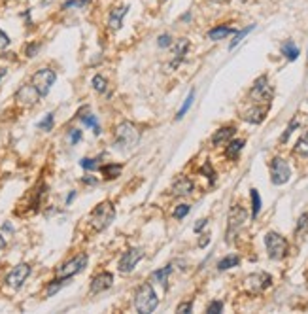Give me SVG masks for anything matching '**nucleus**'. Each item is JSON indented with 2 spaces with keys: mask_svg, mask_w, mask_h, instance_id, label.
I'll list each match as a JSON object with an SVG mask.
<instances>
[{
  "mask_svg": "<svg viewBox=\"0 0 308 314\" xmlns=\"http://www.w3.org/2000/svg\"><path fill=\"white\" fill-rule=\"evenodd\" d=\"M114 220H116V206L110 201L98 203L89 214V224L95 231H104Z\"/></svg>",
  "mask_w": 308,
  "mask_h": 314,
  "instance_id": "obj_1",
  "label": "nucleus"
},
{
  "mask_svg": "<svg viewBox=\"0 0 308 314\" xmlns=\"http://www.w3.org/2000/svg\"><path fill=\"white\" fill-rule=\"evenodd\" d=\"M157 305H159V297H157V293L153 290V286L149 282H144L136 290V293H134V307H136V311L140 314H149L157 309Z\"/></svg>",
  "mask_w": 308,
  "mask_h": 314,
  "instance_id": "obj_2",
  "label": "nucleus"
},
{
  "mask_svg": "<svg viewBox=\"0 0 308 314\" xmlns=\"http://www.w3.org/2000/svg\"><path fill=\"white\" fill-rule=\"evenodd\" d=\"M265 246L266 252H268V258L274 261H280L287 256L289 242L286 240V237H282L276 231H268L265 235Z\"/></svg>",
  "mask_w": 308,
  "mask_h": 314,
  "instance_id": "obj_3",
  "label": "nucleus"
},
{
  "mask_svg": "<svg viewBox=\"0 0 308 314\" xmlns=\"http://www.w3.org/2000/svg\"><path fill=\"white\" fill-rule=\"evenodd\" d=\"M116 142L123 148H134L140 140V131L131 123V121H121L114 129Z\"/></svg>",
  "mask_w": 308,
  "mask_h": 314,
  "instance_id": "obj_4",
  "label": "nucleus"
},
{
  "mask_svg": "<svg viewBox=\"0 0 308 314\" xmlns=\"http://www.w3.org/2000/svg\"><path fill=\"white\" fill-rule=\"evenodd\" d=\"M87 261H89V256H87L85 252L78 254L76 258H72L70 261H64L63 265H59V267L55 269V278H66V280L72 278L78 272L84 271Z\"/></svg>",
  "mask_w": 308,
  "mask_h": 314,
  "instance_id": "obj_5",
  "label": "nucleus"
},
{
  "mask_svg": "<svg viewBox=\"0 0 308 314\" xmlns=\"http://www.w3.org/2000/svg\"><path fill=\"white\" fill-rule=\"evenodd\" d=\"M272 95H274V91H272V86L268 84L266 76L257 78L250 89V100L255 104H268L272 100Z\"/></svg>",
  "mask_w": 308,
  "mask_h": 314,
  "instance_id": "obj_6",
  "label": "nucleus"
},
{
  "mask_svg": "<svg viewBox=\"0 0 308 314\" xmlns=\"http://www.w3.org/2000/svg\"><path fill=\"white\" fill-rule=\"evenodd\" d=\"M248 220L246 208L240 205H233L229 210V224H227V242H233V237L242 229Z\"/></svg>",
  "mask_w": 308,
  "mask_h": 314,
  "instance_id": "obj_7",
  "label": "nucleus"
},
{
  "mask_svg": "<svg viewBox=\"0 0 308 314\" xmlns=\"http://www.w3.org/2000/svg\"><path fill=\"white\" fill-rule=\"evenodd\" d=\"M55 80H57L55 70H51V68H40V70L32 76V86L38 91L40 97H45V95L49 93V89L53 87Z\"/></svg>",
  "mask_w": 308,
  "mask_h": 314,
  "instance_id": "obj_8",
  "label": "nucleus"
},
{
  "mask_svg": "<svg viewBox=\"0 0 308 314\" xmlns=\"http://www.w3.org/2000/svg\"><path fill=\"white\" fill-rule=\"evenodd\" d=\"M291 178V169L284 157H274L270 161V182L274 185H284Z\"/></svg>",
  "mask_w": 308,
  "mask_h": 314,
  "instance_id": "obj_9",
  "label": "nucleus"
},
{
  "mask_svg": "<svg viewBox=\"0 0 308 314\" xmlns=\"http://www.w3.org/2000/svg\"><path fill=\"white\" fill-rule=\"evenodd\" d=\"M270 286H272V276L268 272H254L244 280L246 292L250 293H261Z\"/></svg>",
  "mask_w": 308,
  "mask_h": 314,
  "instance_id": "obj_10",
  "label": "nucleus"
},
{
  "mask_svg": "<svg viewBox=\"0 0 308 314\" xmlns=\"http://www.w3.org/2000/svg\"><path fill=\"white\" fill-rule=\"evenodd\" d=\"M29 274H31V265L29 263H19V265H15L10 272H8V276H6V284L13 288V290H19L25 280L29 278Z\"/></svg>",
  "mask_w": 308,
  "mask_h": 314,
  "instance_id": "obj_11",
  "label": "nucleus"
},
{
  "mask_svg": "<svg viewBox=\"0 0 308 314\" xmlns=\"http://www.w3.org/2000/svg\"><path fill=\"white\" fill-rule=\"evenodd\" d=\"M144 258V250L142 248H129L121 258H119V263H117V269L119 272H123V274H127L131 272L134 267H136V263Z\"/></svg>",
  "mask_w": 308,
  "mask_h": 314,
  "instance_id": "obj_12",
  "label": "nucleus"
},
{
  "mask_svg": "<svg viewBox=\"0 0 308 314\" xmlns=\"http://www.w3.org/2000/svg\"><path fill=\"white\" fill-rule=\"evenodd\" d=\"M266 112H268V104H255L250 110H246L240 118L248 121V123H252V125H259V123L265 121Z\"/></svg>",
  "mask_w": 308,
  "mask_h": 314,
  "instance_id": "obj_13",
  "label": "nucleus"
},
{
  "mask_svg": "<svg viewBox=\"0 0 308 314\" xmlns=\"http://www.w3.org/2000/svg\"><path fill=\"white\" fill-rule=\"evenodd\" d=\"M114 286V274L112 272H100V274H96L95 278L91 280V293H102L110 290Z\"/></svg>",
  "mask_w": 308,
  "mask_h": 314,
  "instance_id": "obj_14",
  "label": "nucleus"
},
{
  "mask_svg": "<svg viewBox=\"0 0 308 314\" xmlns=\"http://www.w3.org/2000/svg\"><path fill=\"white\" fill-rule=\"evenodd\" d=\"M193 189H195V184H193L191 180H189L187 176H180V178H176V182L172 184L170 193L174 197H187L193 193Z\"/></svg>",
  "mask_w": 308,
  "mask_h": 314,
  "instance_id": "obj_15",
  "label": "nucleus"
},
{
  "mask_svg": "<svg viewBox=\"0 0 308 314\" xmlns=\"http://www.w3.org/2000/svg\"><path fill=\"white\" fill-rule=\"evenodd\" d=\"M127 11H129V4H123V6L114 8V10L110 11V17H108V27H110V31L117 33V31L123 27V17L127 15Z\"/></svg>",
  "mask_w": 308,
  "mask_h": 314,
  "instance_id": "obj_16",
  "label": "nucleus"
},
{
  "mask_svg": "<svg viewBox=\"0 0 308 314\" xmlns=\"http://www.w3.org/2000/svg\"><path fill=\"white\" fill-rule=\"evenodd\" d=\"M15 98L21 102V104H25V106H32V104H36L38 102V98H40V95H38V91L34 89V86H23L19 91H17V95H15Z\"/></svg>",
  "mask_w": 308,
  "mask_h": 314,
  "instance_id": "obj_17",
  "label": "nucleus"
},
{
  "mask_svg": "<svg viewBox=\"0 0 308 314\" xmlns=\"http://www.w3.org/2000/svg\"><path fill=\"white\" fill-rule=\"evenodd\" d=\"M234 133H236V127H234V125H225V127H221V129H218L214 133L212 144L214 146H223V144H227V142L233 138Z\"/></svg>",
  "mask_w": 308,
  "mask_h": 314,
  "instance_id": "obj_18",
  "label": "nucleus"
},
{
  "mask_svg": "<svg viewBox=\"0 0 308 314\" xmlns=\"http://www.w3.org/2000/svg\"><path fill=\"white\" fill-rule=\"evenodd\" d=\"M246 142L242 138H236V140H229L227 142V148H225V157L227 159H236L238 157V153L242 152V148H244Z\"/></svg>",
  "mask_w": 308,
  "mask_h": 314,
  "instance_id": "obj_19",
  "label": "nucleus"
},
{
  "mask_svg": "<svg viewBox=\"0 0 308 314\" xmlns=\"http://www.w3.org/2000/svg\"><path fill=\"white\" fill-rule=\"evenodd\" d=\"M98 169H100V173H102V176H104L106 180H114V178L121 176V173H123V165H116V163L102 165V167H98Z\"/></svg>",
  "mask_w": 308,
  "mask_h": 314,
  "instance_id": "obj_20",
  "label": "nucleus"
},
{
  "mask_svg": "<svg viewBox=\"0 0 308 314\" xmlns=\"http://www.w3.org/2000/svg\"><path fill=\"white\" fill-rule=\"evenodd\" d=\"M187 47H189V42H187L185 38H181V40H178V42H176L174 59H172V63H170V66H172V68H174V66H178L181 63V59H183V55H185V51H187Z\"/></svg>",
  "mask_w": 308,
  "mask_h": 314,
  "instance_id": "obj_21",
  "label": "nucleus"
},
{
  "mask_svg": "<svg viewBox=\"0 0 308 314\" xmlns=\"http://www.w3.org/2000/svg\"><path fill=\"white\" fill-rule=\"evenodd\" d=\"M170 272H172V265H165L163 269H159V271H155L153 274H151V280L159 282L161 286H165V288H167V282H169Z\"/></svg>",
  "mask_w": 308,
  "mask_h": 314,
  "instance_id": "obj_22",
  "label": "nucleus"
},
{
  "mask_svg": "<svg viewBox=\"0 0 308 314\" xmlns=\"http://www.w3.org/2000/svg\"><path fill=\"white\" fill-rule=\"evenodd\" d=\"M234 31L231 27H216L212 31H208V38L214 40V42H218V40H223L225 36H229V34H233Z\"/></svg>",
  "mask_w": 308,
  "mask_h": 314,
  "instance_id": "obj_23",
  "label": "nucleus"
},
{
  "mask_svg": "<svg viewBox=\"0 0 308 314\" xmlns=\"http://www.w3.org/2000/svg\"><path fill=\"white\" fill-rule=\"evenodd\" d=\"M282 53L286 55L287 61H297V57L301 55V51H299V47L291 42V40H287V42L282 45Z\"/></svg>",
  "mask_w": 308,
  "mask_h": 314,
  "instance_id": "obj_24",
  "label": "nucleus"
},
{
  "mask_svg": "<svg viewBox=\"0 0 308 314\" xmlns=\"http://www.w3.org/2000/svg\"><path fill=\"white\" fill-rule=\"evenodd\" d=\"M240 263V258L238 256H227L223 260L218 263V271H227V269H233Z\"/></svg>",
  "mask_w": 308,
  "mask_h": 314,
  "instance_id": "obj_25",
  "label": "nucleus"
},
{
  "mask_svg": "<svg viewBox=\"0 0 308 314\" xmlns=\"http://www.w3.org/2000/svg\"><path fill=\"white\" fill-rule=\"evenodd\" d=\"M250 199H252V218H257V214L261 212V197L257 189H250Z\"/></svg>",
  "mask_w": 308,
  "mask_h": 314,
  "instance_id": "obj_26",
  "label": "nucleus"
},
{
  "mask_svg": "<svg viewBox=\"0 0 308 314\" xmlns=\"http://www.w3.org/2000/svg\"><path fill=\"white\" fill-rule=\"evenodd\" d=\"M295 153L301 157H308V133H305L295 144Z\"/></svg>",
  "mask_w": 308,
  "mask_h": 314,
  "instance_id": "obj_27",
  "label": "nucleus"
},
{
  "mask_svg": "<svg viewBox=\"0 0 308 314\" xmlns=\"http://www.w3.org/2000/svg\"><path fill=\"white\" fill-rule=\"evenodd\" d=\"M193 100H195V89H191V91H189V95L185 97L183 104H181V108L178 110V114H176V119H181L183 116H185V114H187V110L191 108Z\"/></svg>",
  "mask_w": 308,
  "mask_h": 314,
  "instance_id": "obj_28",
  "label": "nucleus"
},
{
  "mask_svg": "<svg viewBox=\"0 0 308 314\" xmlns=\"http://www.w3.org/2000/svg\"><path fill=\"white\" fill-rule=\"evenodd\" d=\"M252 31H254V25H248L246 29H242V31H238V33L234 34V40L231 42V45H229V49H234V47H236L238 44L242 42V40H244L246 36H248V34L252 33Z\"/></svg>",
  "mask_w": 308,
  "mask_h": 314,
  "instance_id": "obj_29",
  "label": "nucleus"
},
{
  "mask_svg": "<svg viewBox=\"0 0 308 314\" xmlns=\"http://www.w3.org/2000/svg\"><path fill=\"white\" fill-rule=\"evenodd\" d=\"M64 284H66V278H55L53 282H49V286H47V290H45V295L49 297V295L57 293L61 288H63Z\"/></svg>",
  "mask_w": 308,
  "mask_h": 314,
  "instance_id": "obj_30",
  "label": "nucleus"
},
{
  "mask_svg": "<svg viewBox=\"0 0 308 314\" xmlns=\"http://www.w3.org/2000/svg\"><path fill=\"white\" fill-rule=\"evenodd\" d=\"M93 89H95L96 93H104L108 89V82L104 76H100V74H96L95 78H93Z\"/></svg>",
  "mask_w": 308,
  "mask_h": 314,
  "instance_id": "obj_31",
  "label": "nucleus"
},
{
  "mask_svg": "<svg viewBox=\"0 0 308 314\" xmlns=\"http://www.w3.org/2000/svg\"><path fill=\"white\" fill-rule=\"evenodd\" d=\"M82 121L85 123V127H91L93 129V133L95 135H100V125H98V121H96L95 116H91V114H87V116H84L82 118Z\"/></svg>",
  "mask_w": 308,
  "mask_h": 314,
  "instance_id": "obj_32",
  "label": "nucleus"
},
{
  "mask_svg": "<svg viewBox=\"0 0 308 314\" xmlns=\"http://www.w3.org/2000/svg\"><path fill=\"white\" fill-rule=\"evenodd\" d=\"M201 174H204L208 180H210V184H214L216 182V173H214V169H212V163L210 161H206L204 165L201 167V171H199Z\"/></svg>",
  "mask_w": 308,
  "mask_h": 314,
  "instance_id": "obj_33",
  "label": "nucleus"
},
{
  "mask_svg": "<svg viewBox=\"0 0 308 314\" xmlns=\"http://www.w3.org/2000/svg\"><path fill=\"white\" fill-rule=\"evenodd\" d=\"M80 165L84 167L85 171H96L98 167H100V159H91V157H84Z\"/></svg>",
  "mask_w": 308,
  "mask_h": 314,
  "instance_id": "obj_34",
  "label": "nucleus"
},
{
  "mask_svg": "<svg viewBox=\"0 0 308 314\" xmlns=\"http://www.w3.org/2000/svg\"><path fill=\"white\" fill-rule=\"evenodd\" d=\"M299 125H301V123H299V119H297V118H293V119H291V123H289V125H287L286 133H284V135H282V136H280V142H286L287 138H289V136H291V133H293V131L297 129Z\"/></svg>",
  "mask_w": 308,
  "mask_h": 314,
  "instance_id": "obj_35",
  "label": "nucleus"
},
{
  "mask_svg": "<svg viewBox=\"0 0 308 314\" xmlns=\"http://www.w3.org/2000/svg\"><path fill=\"white\" fill-rule=\"evenodd\" d=\"M189 210H191L189 205H178L176 210H174V218H176V220H181V218H185L189 214Z\"/></svg>",
  "mask_w": 308,
  "mask_h": 314,
  "instance_id": "obj_36",
  "label": "nucleus"
},
{
  "mask_svg": "<svg viewBox=\"0 0 308 314\" xmlns=\"http://www.w3.org/2000/svg\"><path fill=\"white\" fill-rule=\"evenodd\" d=\"M51 127H53V114H47L45 118L38 123V129L42 131H51Z\"/></svg>",
  "mask_w": 308,
  "mask_h": 314,
  "instance_id": "obj_37",
  "label": "nucleus"
},
{
  "mask_svg": "<svg viewBox=\"0 0 308 314\" xmlns=\"http://www.w3.org/2000/svg\"><path fill=\"white\" fill-rule=\"evenodd\" d=\"M223 311V301H212V303L206 307V313L208 314H220Z\"/></svg>",
  "mask_w": 308,
  "mask_h": 314,
  "instance_id": "obj_38",
  "label": "nucleus"
},
{
  "mask_svg": "<svg viewBox=\"0 0 308 314\" xmlns=\"http://www.w3.org/2000/svg\"><path fill=\"white\" fill-rule=\"evenodd\" d=\"M89 2H91V0H68L63 8L64 10H68V8H85Z\"/></svg>",
  "mask_w": 308,
  "mask_h": 314,
  "instance_id": "obj_39",
  "label": "nucleus"
},
{
  "mask_svg": "<svg viewBox=\"0 0 308 314\" xmlns=\"http://www.w3.org/2000/svg\"><path fill=\"white\" fill-rule=\"evenodd\" d=\"M307 225H308V212H305L303 216L299 218V224H297V227H295V233H301L303 229H307Z\"/></svg>",
  "mask_w": 308,
  "mask_h": 314,
  "instance_id": "obj_40",
  "label": "nucleus"
},
{
  "mask_svg": "<svg viewBox=\"0 0 308 314\" xmlns=\"http://www.w3.org/2000/svg\"><path fill=\"white\" fill-rule=\"evenodd\" d=\"M191 311H193V301H185V303H180L176 307V313H181V314L191 313Z\"/></svg>",
  "mask_w": 308,
  "mask_h": 314,
  "instance_id": "obj_41",
  "label": "nucleus"
},
{
  "mask_svg": "<svg viewBox=\"0 0 308 314\" xmlns=\"http://www.w3.org/2000/svg\"><path fill=\"white\" fill-rule=\"evenodd\" d=\"M157 44H159V47H169L170 44H172V38H170V34H161L159 40H157Z\"/></svg>",
  "mask_w": 308,
  "mask_h": 314,
  "instance_id": "obj_42",
  "label": "nucleus"
},
{
  "mask_svg": "<svg viewBox=\"0 0 308 314\" xmlns=\"http://www.w3.org/2000/svg\"><path fill=\"white\" fill-rule=\"evenodd\" d=\"M8 45H10V36L0 29V49H6Z\"/></svg>",
  "mask_w": 308,
  "mask_h": 314,
  "instance_id": "obj_43",
  "label": "nucleus"
},
{
  "mask_svg": "<svg viewBox=\"0 0 308 314\" xmlns=\"http://www.w3.org/2000/svg\"><path fill=\"white\" fill-rule=\"evenodd\" d=\"M38 47H40V44H29L27 49H25V53L29 55V57H34V53L38 51Z\"/></svg>",
  "mask_w": 308,
  "mask_h": 314,
  "instance_id": "obj_44",
  "label": "nucleus"
},
{
  "mask_svg": "<svg viewBox=\"0 0 308 314\" xmlns=\"http://www.w3.org/2000/svg\"><path fill=\"white\" fill-rule=\"evenodd\" d=\"M80 138H82V131H78V129L70 131V142H72V144H78Z\"/></svg>",
  "mask_w": 308,
  "mask_h": 314,
  "instance_id": "obj_45",
  "label": "nucleus"
},
{
  "mask_svg": "<svg viewBox=\"0 0 308 314\" xmlns=\"http://www.w3.org/2000/svg\"><path fill=\"white\" fill-rule=\"evenodd\" d=\"M206 225H208V220H206V218H202V220H199V222L195 224V233H201L202 227H206Z\"/></svg>",
  "mask_w": 308,
  "mask_h": 314,
  "instance_id": "obj_46",
  "label": "nucleus"
},
{
  "mask_svg": "<svg viewBox=\"0 0 308 314\" xmlns=\"http://www.w3.org/2000/svg\"><path fill=\"white\" fill-rule=\"evenodd\" d=\"M208 242H210V237H208V235H202V238L199 240V246H201V248H204Z\"/></svg>",
  "mask_w": 308,
  "mask_h": 314,
  "instance_id": "obj_47",
  "label": "nucleus"
},
{
  "mask_svg": "<svg viewBox=\"0 0 308 314\" xmlns=\"http://www.w3.org/2000/svg\"><path fill=\"white\" fill-rule=\"evenodd\" d=\"M4 248H6V238L0 235V250H4Z\"/></svg>",
  "mask_w": 308,
  "mask_h": 314,
  "instance_id": "obj_48",
  "label": "nucleus"
},
{
  "mask_svg": "<svg viewBox=\"0 0 308 314\" xmlns=\"http://www.w3.org/2000/svg\"><path fill=\"white\" fill-rule=\"evenodd\" d=\"M76 197V193L74 191H72V193H70V195H68V199H66V205H70V203H72V199H74Z\"/></svg>",
  "mask_w": 308,
  "mask_h": 314,
  "instance_id": "obj_49",
  "label": "nucleus"
},
{
  "mask_svg": "<svg viewBox=\"0 0 308 314\" xmlns=\"http://www.w3.org/2000/svg\"><path fill=\"white\" fill-rule=\"evenodd\" d=\"M84 182H87V184H95L96 180H93V178H84Z\"/></svg>",
  "mask_w": 308,
  "mask_h": 314,
  "instance_id": "obj_50",
  "label": "nucleus"
},
{
  "mask_svg": "<svg viewBox=\"0 0 308 314\" xmlns=\"http://www.w3.org/2000/svg\"><path fill=\"white\" fill-rule=\"evenodd\" d=\"M212 2H218V4H225V2H229V0H212Z\"/></svg>",
  "mask_w": 308,
  "mask_h": 314,
  "instance_id": "obj_51",
  "label": "nucleus"
}]
</instances>
